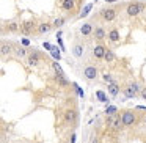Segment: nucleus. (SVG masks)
<instances>
[{
  "label": "nucleus",
  "instance_id": "9d476101",
  "mask_svg": "<svg viewBox=\"0 0 146 143\" xmlns=\"http://www.w3.org/2000/svg\"><path fill=\"white\" fill-rule=\"evenodd\" d=\"M74 7H76V2H74V0H63V2H61V8H63L64 11H72Z\"/></svg>",
  "mask_w": 146,
  "mask_h": 143
},
{
  "label": "nucleus",
  "instance_id": "6e6552de",
  "mask_svg": "<svg viewBox=\"0 0 146 143\" xmlns=\"http://www.w3.org/2000/svg\"><path fill=\"white\" fill-rule=\"evenodd\" d=\"M35 30V22H25L21 25V32L24 33V35H30V33Z\"/></svg>",
  "mask_w": 146,
  "mask_h": 143
},
{
  "label": "nucleus",
  "instance_id": "f257e3e1",
  "mask_svg": "<svg viewBox=\"0 0 146 143\" xmlns=\"http://www.w3.org/2000/svg\"><path fill=\"white\" fill-rule=\"evenodd\" d=\"M107 126L113 130H119L124 124H123L121 116H118V115H108L107 116Z\"/></svg>",
  "mask_w": 146,
  "mask_h": 143
},
{
  "label": "nucleus",
  "instance_id": "aec40b11",
  "mask_svg": "<svg viewBox=\"0 0 146 143\" xmlns=\"http://www.w3.org/2000/svg\"><path fill=\"white\" fill-rule=\"evenodd\" d=\"M82 54H83V47L80 44H76L74 46V55L76 57H82Z\"/></svg>",
  "mask_w": 146,
  "mask_h": 143
},
{
  "label": "nucleus",
  "instance_id": "4468645a",
  "mask_svg": "<svg viewBox=\"0 0 146 143\" xmlns=\"http://www.w3.org/2000/svg\"><path fill=\"white\" fill-rule=\"evenodd\" d=\"M91 32H93L91 24H83V25H82V29H80V33H82V35H85V36H88Z\"/></svg>",
  "mask_w": 146,
  "mask_h": 143
},
{
  "label": "nucleus",
  "instance_id": "0eeeda50",
  "mask_svg": "<svg viewBox=\"0 0 146 143\" xmlns=\"http://www.w3.org/2000/svg\"><path fill=\"white\" fill-rule=\"evenodd\" d=\"M105 52H107V49H105L102 44H99V46H96V47L93 49V57L98 58V60H102V58L105 57Z\"/></svg>",
  "mask_w": 146,
  "mask_h": 143
},
{
  "label": "nucleus",
  "instance_id": "7ed1b4c3",
  "mask_svg": "<svg viewBox=\"0 0 146 143\" xmlns=\"http://www.w3.org/2000/svg\"><path fill=\"white\" fill-rule=\"evenodd\" d=\"M145 11V5L143 3H130L127 5V16L133 17V16H138L140 13Z\"/></svg>",
  "mask_w": 146,
  "mask_h": 143
},
{
  "label": "nucleus",
  "instance_id": "39448f33",
  "mask_svg": "<svg viewBox=\"0 0 146 143\" xmlns=\"http://www.w3.org/2000/svg\"><path fill=\"white\" fill-rule=\"evenodd\" d=\"M98 68L94 66H86L85 69H83V76H85L86 80H94L96 77H98Z\"/></svg>",
  "mask_w": 146,
  "mask_h": 143
},
{
  "label": "nucleus",
  "instance_id": "7c9ffc66",
  "mask_svg": "<svg viewBox=\"0 0 146 143\" xmlns=\"http://www.w3.org/2000/svg\"><path fill=\"white\" fill-rule=\"evenodd\" d=\"M145 121H146V115H145Z\"/></svg>",
  "mask_w": 146,
  "mask_h": 143
},
{
  "label": "nucleus",
  "instance_id": "2eb2a0df",
  "mask_svg": "<svg viewBox=\"0 0 146 143\" xmlns=\"http://www.w3.org/2000/svg\"><path fill=\"white\" fill-rule=\"evenodd\" d=\"M94 36H96V39H104L105 38V30L101 29V27H99V29H96L94 30Z\"/></svg>",
  "mask_w": 146,
  "mask_h": 143
},
{
  "label": "nucleus",
  "instance_id": "6ab92c4d",
  "mask_svg": "<svg viewBox=\"0 0 146 143\" xmlns=\"http://www.w3.org/2000/svg\"><path fill=\"white\" fill-rule=\"evenodd\" d=\"M7 29H8V32H17V30H21V25L16 22H10Z\"/></svg>",
  "mask_w": 146,
  "mask_h": 143
},
{
  "label": "nucleus",
  "instance_id": "c756f323",
  "mask_svg": "<svg viewBox=\"0 0 146 143\" xmlns=\"http://www.w3.org/2000/svg\"><path fill=\"white\" fill-rule=\"evenodd\" d=\"M93 143H98V140H93Z\"/></svg>",
  "mask_w": 146,
  "mask_h": 143
},
{
  "label": "nucleus",
  "instance_id": "a878e982",
  "mask_svg": "<svg viewBox=\"0 0 146 143\" xmlns=\"http://www.w3.org/2000/svg\"><path fill=\"white\" fill-rule=\"evenodd\" d=\"M115 112H116V108H115V107H108L107 110H105V113H107V115H115Z\"/></svg>",
  "mask_w": 146,
  "mask_h": 143
},
{
  "label": "nucleus",
  "instance_id": "c85d7f7f",
  "mask_svg": "<svg viewBox=\"0 0 146 143\" xmlns=\"http://www.w3.org/2000/svg\"><path fill=\"white\" fill-rule=\"evenodd\" d=\"M107 3H113V2H116V0H105Z\"/></svg>",
  "mask_w": 146,
  "mask_h": 143
},
{
  "label": "nucleus",
  "instance_id": "9b49d317",
  "mask_svg": "<svg viewBox=\"0 0 146 143\" xmlns=\"http://www.w3.org/2000/svg\"><path fill=\"white\" fill-rule=\"evenodd\" d=\"M108 93H110L111 96H116L118 93H119V86H118V83H115V82L108 83Z\"/></svg>",
  "mask_w": 146,
  "mask_h": 143
},
{
  "label": "nucleus",
  "instance_id": "1a4fd4ad",
  "mask_svg": "<svg viewBox=\"0 0 146 143\" xmlns=\"http://www.w3.org/2000/svg\"><path fill=\"white\" fill-rule=\"evenodd\" d=\"M76 118H77L76 110H66L64 112V121H66V123H72V121H76Z\"/></svg>",
  "mask_w": 146,
  "mask_h": 143
},
{
  "label": "nucleus",
  "instance_id": "393cba45",
  "mask_svg": "<svg viewBox=\"0 0 146 143\" xmlns=\"http://www.w3.org/2000/svg\"><path fill=\"white\" fill-rule=\"evenodd\" d=\"M104 80H105L107 83H111V82H113V79H111L110 74H104Z\"/></svg>",
  "mask_w": 146,
  "mask_h": 143
},
{
  "label": "nucleus",
  "instance_id": "412c9836",
  "mask_svg": "<svg viewBox=\"0 0 146 143\" xmlns=\"http://www.w3.org/2000/svg\"><path fill=\"white\" fill-rule=\"evenodd\" d=\"M124 93H126V96H127V98H135V94H137V93L133 91V90L130 88L129 85H127L126 88H124Z\"/></svg>",
  "mask_w": 146,
  "mask_h": 143
},
{
  "label": "nucleus",
  "instance_id": "f3484780",
  "mask_svg": "<svg viewBox=\"0 0 146 143\" xmlns=\"http://www.w3.org/2000/svg\"><path fill=\"white\" fill-rule=\"evenodd\" d=\"M11 52H13V46H11V44H2V54H3V55H10L11 54Z\"/></svg>",
  "mask_w": 146,
  "mask_h": 143
},
{
  "label": "nucleus",
  "instance_id": "b1692460",
  "mask_svg": "<svg viewBox=\"0 0 146 143\" xmlns=\"http://www.w3.org/2000/svg\"><path fill=\"white\" fill-rule=\"evenodd\" d=\"M63 24H64V19H63V17H58V19L54 21V24H52V25H54V27H61Z\"/></svg>",
  "mask_w": 146,
  "mask_h": 143
},
{
  "label": "nucleus",
  "instance_id": "f03ea898",
  "mask_svg": "<svg viewBox=\"0 0 146 143\" xmlns=\"http://www.w3.org/2000/svg\"><path fill=\"white\" fill-rule=\"evenodd\" d=\"M121 120H123V124L124 126H133L137 123V115L135 112L132 110H126L121 113Z\"/></svg>",
  "mask_w": 146,
  "mask_h": 143
},
{
  "label": "nucleus",
  "instance_id": "5701e85b",
  "mask_svg": "<svg viewBox=\"0 0 146 143\" xmlns=\"http://www.w3.org/2000/svg\"><path fill=\"white\" fill-rule=\"evenodd\" d=\"M91 8H93V5H91V3H90V5H86V7H85V10H83V13L79 16L80 19H82V17H85V16H88V13L91 11Z\"/></svg>",
  "mask_w": 146,
  "mask_h": 143
},
{
  "label": "nucleus",
  "instance_id": "f8f14e48",
  "mask_svg": "<svg viewBox=\"0 0 146 143\" xmlns=\"http://www.w3.org/2000/svg\"><path fill=\"white\" fill-rule=\"evenodd\" d=\"M108 39H110L111 43H116L118 39H119V32H118L116 29L110 30V32H108Z\"/></svg>",
  "mask_w": 146,
  "mask_h": 143
},
{
  "label": "nucleus",
  "instance_id": "4be33fe9",
  "mask_svg": "<svg viewBox=\"0 0 146 143\" xmlns=\"http://www.w3.org/2000/svg\"><path fill=\"white\" fill-rule=\"evenodd\" d=\"M16 55H17V57H25V55H27V49L25 47H17L16 49Z\"/></svg>",
  "mask_w": 146,
  "mask_h": 143
},
{
  "label": "nucleus",
  "instance_id": "423d86ee",
  "mask_svg": "<svg viewBox=\"0 0 146 143\" xmlns=\"http://www.w3.org/2000/svg\"><path fill=\"white\" fill-rule=\"evenodd\" d=\"M41 61V55H39V52L33 51L29 54V58H27V63L30 65V66H36V65Z\"/></svg>",
  "mask_w": 146,
  "mask_h": 143
},
{
  "label": "nucleus",
  "instance_id": "a211bd4d",
  "mask_svg": "<svg viewBox=\"0 0 146 143\" xmlns=\"http://www.w3.org/2000/svg\"><path fill=\"white\" fill-rule=\"evenodd\" d=\"M55 80H57V82L60 83V85H63V86H66V85H68V80L64 79V74H57Z\"/></svg>",
  "mask_w": 146,
  "mask_h": 143
},
{
  "label": "nucleus",
  "instance_id": "cd10ccee",
  "mask_svg": "<svg viewBox=\"0 0 146 143\" xmlns=\"http://www.w3.org/2000/svg\"><path fill=\"white\" fill-rule=\"evenodd\" d=\"M140 96H141V98L146 101V88H141V91H140Z\"/></svg>",
  "mask_w": 146,
  "mask_h": 143
},
{
  "label": "nucleus",
  "instance_id": "bb28decb",
  "mask_svg": "<svg viewBox=\"0 0 146 143\" xmlns=\"http://www.w3.org/2000/svg\"><path fill=\"white\" fill-rule=\"evenodd\" d=\"M98 96H99V99H101V101H102V102H105V101H107V98H105V96H104V93H101V91H98Z\"/></svg>",
  "mask_w": 146,
  "mask_h": 143
},
{
  "label": "nucleus",
  "instance_id": "20e7f679",
  "mask_svg": "<svg viewBox=\"0 0 146 143\" xmlns=\"http://www.w3.org/2000/svg\"><path fill=\"white\" fill-rule=\"evenodd\" d=\"M116 10L115 8H104V10H101V17L105 21V22H111V21L116 17Z\"/></svg>",
  "mask_w": 146,
  "mask_h": 143
},
{
  "label": "nucleus",
  "instance_id": "dca6fc26",
  "mask_svg": "<svg viewBox=\"0 0 146 143\" xmlns=\"http://www.w3.org/2000/svg\"><path fill=\"white\" fill-rule=\"evenodd\" d=\"M104 60L107 61V63H113V61H115V54H113L111 51H107V52H105Z\"/></svg>",
  "mask_w": 146,
  "mask_h": 143
},
{
  "label": "nucleus",
  "instance_id": "ddd939ff",
  "mask_svg": "<svg viewBox=\"0 0 146 143\" xmlns=\"http://www.w3.org/2000/svg\"><path fill=\"white\" fill-rule=\"evenodd\" d=\"M52 27H54V25H50V24H39V27H38V32L39 33H49V32H50V30H52Z\"/></svg>",
  "mask_w": 146,
  "mask_h": 143
}]
</instances>
